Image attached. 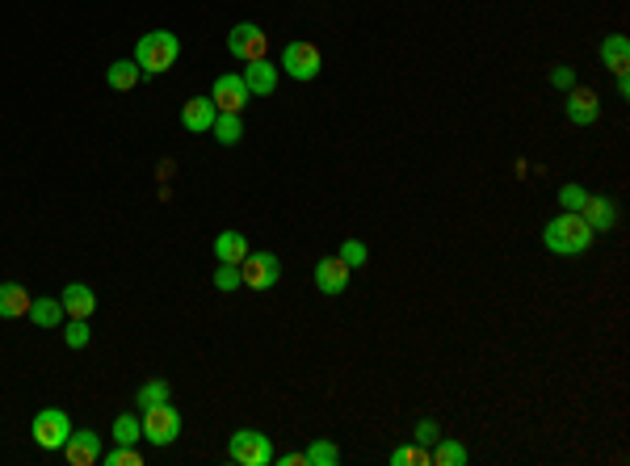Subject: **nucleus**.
<instances>
[{
	"label": "nucleus",
	"instance_id": "nucleus-1",
	"mask_svg": "<svg viewBox=\"0 0 630 466\" xmlns=\"http://www.w3.org/2000/svg\"><path fill=\"white\" fill-rule=\"evenodd\" d=\"M593 227L580 219V210H564L559 219H550L547 231H542V244H547L550 252H559V257H580L584 248L593 244Z\"/></svg>",
	"mask_w": 630,
	"mask_h": 466
},
{
	"label": "nucleus",
	"instance_id": "nucleus-2",
	"mask_svg": "<svg viewBox=\"0 0 630 466\" xmlns=\"http://www.w3.org/2000/svg\"><path fill=\"white\" fill-rule=\"evenodd\" d=\"M177 55H181L177 34L152 30V34H144V38H139V47H135V64L144 67L147 76H156V72H168V67L177 64Z\"/></svg>",
	"mask_w": 630,
	"mask_h": 466
},
{
	"label": "nucleus",
	"instance_id": "nucleus-3",
	"mask_svg": "<svg viewBox=\"0 0 630 466\" xmlns=\"http://www.w3.org/2000/svg\"><path fill=\"white\" fill-rule=\"evenodd\" d=\"M144 437L152 446H173L181 437V416L173 403H152L144 408Z\"/></svg>",
	"mask_w": 630,
	"mask_h": 466
},
{
	"label": "nucleus",
	"instance_id": "nucleus-4",
	"mask_svg": "<svg viewBox=\"0 0 630 466\" xmlns=\"http://www.w3.org/2000/svg\"><path fill=\"white\" fill-rule=\"evenodd\" d=\"M231 458L240 466H269L274 462V441L265 433H257V429H240V433L231 437Z\"/></svg>",
	"mask_w": 630,
	"mask_h": 466
},
{
	"label": "nucleus",
	"instance_id": "nucleus-5",
	"mask_svg": "<svg viewBox=\"0 0 630 466\" xmlns=\"http://www.w3.org/2000/svg\"><path fill=\"white\" fill-rule=\"evenodd\" d=\"M67 437H72V420H67V412H59V408H43V412L34 416V441H38L43 450H64Z\"/></svg>",
	"mask_w": 630,
	"mask_h": 466
},
{
	"label": "nucleus",
	"instance_id": "nucleus-6",
	"mask_svg": "<svg viewBox=\"0 0 630 466\" xmlns=\"http://www.w3.org/2000/svg\"><path fill=\"white\" fill-rule=\"evenodd\" d=\"M265 47H269V34L253 26V21H240L236 30L227 34V50L244 59V64H253V59H265Z\"/></svg>",
	"mask_w": 630,
	"mask_h": 466
},
{
	"label": "nucleus",
	"instance_id": "nucleus-7",
	"mask_svg": "<svg viewBox=\"0 0 630 466\" xmlns=\"http://www.w3.org/2000/svg\"><path fill=\"white\" fill-rule=\"evenodd\" d=\"M277 277H282V265H277L274 252H248L240 260V282L253 290H269L277 286Z\"/></svg>",
	"mask_w": 630,
	"mask_h": 466
},
{
	"label": "nucleus",
	"instance_id": "nucleus-8",
	"mask_svg": "<svg viewBox=\"0 0 630 466\" xmlns=\"http://www.w3.org/2000/svg\"><path fill=\"white\" fill-rule=\"evenodd\" d=\"M320 64L323 59L315 43H291V47L282 50V67H286V76H294V81H315Z\"/></svg>",
	"mask_w": 630,
	"mask_h": 466
},
{
	"label": "nucleus",
	"instance_id": "nucleus-9",
	"mask_svg": "<svg viewBox=\"0 0 630 466\" xmlns=\"http://www.w3.org/2000/svg\"><path fill=\"white\" fill-rule=\"evenodd\" d=\"M248 84H244V76H219L214 81V89H210V101H214V110L219 113H240L244 105H248Z\"/></svg>",
	"mask_w": 630,
	"mask_h": 466
},
{
	"label": "nucleus",
	"instance_id": "nucleus-10",
	"mask_svg": "<svg viewBox=\"0 0 630 466\" xmlns=\"http://www.w3.org/2000/svg\"><path fill=\"white\" fill-rule=\"evenodd\" d=\"M59 303H64L67 320H89V315L97 311V294L84 286V282H67L64 294H59Z\"/></svg>",
	"mask_w": 630,
	"mask_h": 466
},
{
	"label": "nucleus",
	"instance_id": "nucleus-11",
	"mask_svg": "<svg viewBox=\"0 0 630 466\" xmlns=\"http://www.w3.org/2000/svg\"><path fill=\"white\" fill-rule=\"evenodd\" d=\"M64 454H67V462H72V466H93V462H101V437L89 433V429H81V433H72V437L64 441Z\"/></svg>",
	"mask_w": 630,
	"mask_h": 466
},
{
	"label": "nucleus",
	"instance_id": "nucleus-12",
	"mask_svg": "<svg viewBox=\"0 0 630 466\" xmlns=\"http://www.w3.org/2000/svg\"><path fill=\"white\" fill-rule=\"evenodd\" d=\"M601 113V101L593 89H567V118L576 122V127H593Z\"/></svg>",
	"mask_w": 630,
	"mask_h": 466
},
{
	"label": "nucleus",
	"instance_id": "nucleus-13",
	"mask_svg": "<svg viewBox=\"0 0 630 466\" xmlns=\"http://www.w3.org/2000/svg\"><path fill=\"white\" fill-rule=\"evenodd\" d=\"M214 118H219V110H214V101H210V97H190V101H185V110H181V127L194 130V135H202V130L214 127Z\"/></svg>",
	"mask_w": 630,
	"mask_h": 466
},
{
	"label": "nucleus",
	"instance_id": "nucleus-14",
	"mask_svg": "<svg viewBox=\"0 0 630 466\" xmlns=\"http://www.w3.org/2000/svg\"><path fill=\"white\" fill-rule=\"evenodd\" d=\"M315 286H320L323 294H340V290L349 286V265L340 257H323L320 265H315Z\"/></svg>",
	"mask_w": 630,
	"mask_h": 466
},
{
	"label": "nucleus",
	"instance_id": "nucleus-15",
	"mask_svg": "<svg viewBox=\"0 0 630 466\" xmlns=\"http://www.w3.org/2000/svg\"><path fill=\"white\" fill-rule=\"evenodd\" d=\"M244 84H248L253 97H269L277 89V67L269 59H253V64L244 67Z\"/></svg>",
	"mask_w": 630,
	"mask_h": 466
},
{
	"label": "nucleus",
	"instance_id": "nucleus-16",
	"mask_svg": "<svg viewBox=\"0 0 630 466\" xmlns=\"http://www.w3.org/2000/svg\"><path fill=\"white\" fill-rule=\"evenodd\" d=\"M30 294L26 286H17V282H0V320H21V315H30Z\"/></svg>",
	"mask_w": 630,
	"mask_h": 466
},
{
	"label": "nucleus",
	"instance_id": "nucleus-17",
	"mask_svg": "<svg viewBox=\"0 0 630 466\" xmlns=\"http://www.w3.org/2000/svg\"><path fill=\"white\" fill-rule=\"evenodd\" d=\"M580 219L593 227V231H610V227L618 223V206L610 202V198H584Z\"/></svg>",
	"mask_w": 630,
	"mask_h": 466
},
{
	"label": "nucleus",
	"instance_id": "nucleus-18",
	"mask_svg": "<svg viewBox=\"0 0 630 466\" xmlns=\"http://www.w3.org/2000/svg\"><path fill=\"white\" fill-rule=\"evenodd\" d=\"M601 64L610 67L614 76H626V67H630V43H626V34H610V38L601 43Z\"/></svg>",
	"mask_w": 630,
	"mask_h": 466
},
{
	"label": "nucleus",
	"instance_id": "nucleus-19",
	"mask_svg": "<svg viewBox=\"0 0 630 466\" xmlns=\"http://www.w3.org/2000/svg\"><path fill=\"white\" fill-rule=\"evenodd\" d=\"M248 252H253V248H248V236H240V231H223V236L214 240V257H219V265H240Z\"/></svg>",
	"mask_w": 630,
	"mask_h": 466
},
{
	"label": "nucleus",
	"instance_id": "nucleus-20",
	"mask_svg": "<svg viewBox=\"0 0 630 466\" xmlns=\"http://www.w3.org/2000/svg\"><path fill=\"white\" fill-rule=\"evenodd\" d=\"M139 76H144V67L130 64V59H118V64L105 67V81H110V89H118V93L135 89V84H139Z\"/></svg>",
	"mask_w": 630,
	"mask_h": 466
},
{
	"label": "nucleus",
	"instance_id": "nucleus-21",
	"mask_svg": "<svg viewBox=\"0 0 630 466\" xmlns=\"http://www.w3.org/2000/svg\"><path fill=\"white\" fill-rule=\"evenodd\" d=\"M30 320L38 323V328H59V323H64V303H59V299H34Z\"/></svg>",
	"mask_w": 630,
	"mask_h": 466
},
{
	"label": "nucleus",
	"instance_id": "nucleus-22",
	"mask_svg": "<svg viewBox=\"0 0 630 466\" xmlns=\"http://www.w3.org/2000/svg\"><path fill=\"white\" fill-rule=\"evenodd\" d=\"M214 139H219V144H240L244 139V122H240V113H219V118H214Z\"/></svg>",
	"mask_w": 630,
	"mask_h": 466
},
{
	"label": "nucleus",
	"instance_id": "nucleus-23",
	"mask_svg": "<svg viewBox=\"0 0 630 466\" xmlns=\"http://www.w3.org/2000/svg\"><path fill=\"white\" fill-rule=\"evenodd\" d=\"M433 446L437 450L429 454V462L433 466H467V450H463L458 441H441V437H437Z\"/></svg>",
	"mask_w": 630,
	"mask_h": 466
},
{
	"label": "nucleus",
	"instance_id": "nucleus-24",
	"mask_svg": "<svg viewBox=\"0 0 630 466\" xmlns=\"http://www.w3.org/2000/svg\"><path fill=\"white\" fill-rule=\"evenodd\" d=\"M139 437H144V420H135V412H122L113 420V441L118 446H135Z\"/></svg>",
	"mask_w": 630,
	"mask_h": 466
},
{
	"label": "nucleus",
	"instance_id": "nucleus-25",
	"mask_svg": "<svg viewBox=\"0 0 630 466\" xmlns=\"http://www.w3.org/2000/svg\"><path fill=\"white\" fill-rule=\"evenodd\" d=\"M303 458H307V466H337L340 450L332 446V441H311L307 450H303Z\"/></svg>",
	"mask_w": 630,
	"mask_h": 466
},
{
	"label": "nucleus",
	"instance_id": "nucleus-26",
	"mask_svg": "<svg viewBox=\"0 0 630 466\" xmlns=\"http://www.w3.org/2000/svg\"><path fill=\"white\" fill-rule=\"evenodd\" d=\"M139 408H152V403H168V383H144L139 395H135Z\"/></svg>",
	"mask_w": 630,
	"mask_h": 466
},
{
	"label": "nucleus",
	"instance_id": "nucleus-27",
	"mask_svg": "<svg viewBox=\"0 0 630 466\" xmlns=\"http://www.w3.org/2000/svg\"><path fill=\"white\" fill-rule=\"evenodd\" d=\"M337 257L345 260L349 269H357V265H366V257H370V252H366V244H362V240H345V244H340Z\"/></svg>",
	"mask_w": 630,
	"mask_h": 466
},
{
	"label": "nucleus",
	"instance_id": "nucleus-28",
	"mask_svg": "<svg viewBox=\"0 0 630 466\" xmlns=\"http://www.w3.org/2000/svg\"><path fill=\"white\" fill-rule=\"evenodd\" d=\"M101 462H105V466H139V462H144V458L135 454V446H118V450L101 454Z\"/></svg>",
	"mask_w": 630,
	"mask_h": 466
},
{
	"label": "nucleus",
	"instance_id": "nucleus-29",
	"mask_svg": "<svg viewBox=\"0 0 630 466\" xmlns=\"http://www.w3.org/2000/svg\"><path fill=\"white\" fill-rule=\"evenodd\" d=\"M89 337H93V332H89V323H84V320H67V332H64L67 349H84V345H89Z\"/></svg>",
	"mask_w": 630,
	"mask_h": 466
},
{
	"label": "nucleus",
	"instance_id": "nucleus-30",
	"mask_svg": "<svg viewBox=\"0 0 630 466\" xmlns=\"http://www.w3.org/2000/svg\"><path fill=\"white\" fill-rule=\"evenodd\" d=\"M584 198H588V190L572 181V185H564V190H559V206H564V210H580Z\"/></svg>",
	"mask_w": 630,
	"mask_h": 466
},
{
	"label": "nucleus",
	"instance_id": "nucleus-31",
	"mask_svg": "<svg viewBox=\"0 0 630 466\" xmlns=\"http://www.w3.org/2000/svg\"><path fill=\"white\" fill-rule=\"evenodd\" d=\"M214 286H219V290H236V286H244V282H240V265H223V269L214 274Z\"/></svg>",
	"mask_w": 630,
	"mask_h": 466
},
{
	"label": "nucleus",
	"instance_id": "nucleus-32",
	"mask_svg": "<svg viewBox=\"0 0 630 466\" xmlns=\"http://www.w3.org/2000/svg\"><path fill=\"white\" fill-rule=\"evenodd\" d=\"M437 437H441V433H437L433 420H420V424H416V441H420V446H433Z\"/></svg>",
	"mask_w": 630,
	"mask_h": 466
},
{
	"label": "nucleus",
	"instance_id": "nucleus-33",
	"mask_svg": "<svg viewBox=\"0 0 630 466\" xmlns=\"http://www.w3.org/2000/svg\"><path fill=\"white\" fill-rule=\"evenodd\" d=\"M550 84H555V89H576V76H572V67H555V72H550Z\"/></svg>",
	"mask_w": 630,
	"mask_h": 466
},
{
	"label": "nucleus",
	"instance_id": "nucleus-34",
	"mask_svg": "<svg viewBox=\"0 0 630 466\" xmlns=\"http://www.w3.org/2000/svg\"><path fill=\"white\" fill-rule=\"evenodd\" d=\"M277 462H282V466H299V462L307 466V458H303V454L294 450V454H282V458H277Z\"/></svg>",
	"mask_w": 630,
	"mask_h": 466
}]
</instances>
